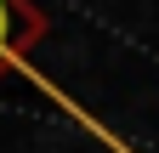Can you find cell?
<instances>
[{"instance_id":"1","label":"cell","mask_w":159,"mask_h":153,"mask_svg":"<svg viewBox=\"0 0 159 153\" xmlns=\"http://www.w3.org/2000/svg\"><path fill=\"white\" fill-rule=\"evenodd\" d=\"M46 28H51V17L40 11L34 0H0V74L23 63V57L46 40Z\"/></svg>"}]
</instances>
